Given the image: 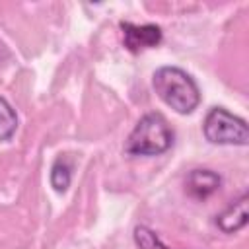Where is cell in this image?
Segmentation results:
<instances>
[{
	"label": "cell",
	"mask_w": 249,
	"mask_h": 249,
	"mask_svg": "<svg viewBox=\"0 0 249 249\" xmlns=\"http://www.w3.org/2000/svg\"><path fill=\"white\" fill-rule=\"evenodd\" d=\"M222 185V177L210 169H193L185 179V191L193 198H206Z\"/></svg>",
	"instance_id": "obj_5"
},
{
	"label": "cell",
	"mask_w": 249,
	"mask_h": 249,
	"mask_svg": "<svg viewBox=\"0 0 249 249\" xmlns=\"http://www.w3.org/2000/svg\"><path fill=\"white\" fill-rule=\"evenodd\" d=\"M121 29H123V43L130 53L156 47L161 41V29L154 23L136 25L130 21H121Z\"/></svg>",
	"instance_id": "obj_4"
},
{
	"label": "cell",
	"mask_w": 249,
	"mask_h": 249,
	"mask_svg": "<svg viewBox=\"0 0 249 249\" xmlns=\"http://www.w3.org/2000/svg\"><path fill=\"white\" fill-rule=\"evenodd\" d=\"M173 130L160 113H146L126 138L124 152L130 156H158L171 148Z\"/></svg>",
	"instance_id": "obj_2"
},
{
	"label": "cell",
	"mask_w": 249,
	"mask_h": 249,
	"mask_svg": "<svg viewBox=\"0 0 249 249\" xmlns=\"http://www.w3.org/2000/svg\"><path fill=\"white\" fill-rule=\"evenodd\" d=\"M18 130V113L6 97L0 95V140H10Z\"/></svg>",
	"instance_id": "obj_8"
},
{
	"label": "cell",
	"mask_w": 249,
	"mask_h": 249,
	"mask_svg": "<svg viewBox=\"0 0 249 249\" xmlns=\"http://www.w3.org/2000/svg\"><path fill=\"white\" fill-rule=\"evenodd\" d=\"M202 132L208 142L212 144H235V146H245L249 142V128L247 123L230 113L224 107H212L206 113Z\"/></svg>",
	"instance_id": "obj_3"
},
{
	"label": "cell",
	"mask_w": 249,
	"mask_h": 249,
	"mask_svg": "<svg viewBox=\"0 0 249 249\" xmlns=\"http://www.w3.org/2000/svg\"><path fill=\"white\" fill-rule=\"evenodd\" d=\"M247 195H241L237 200H233L224 212H220L216 216V226L224 231V233H233L241 228L247 226L249 220V212H247Z\"/></svg>",
	"instance_id": "obj_6"
},
{
	"label": "cell",
	"mask_w": 249,
	"mask_h": 249,
	"mask_svg": "<svg viewBox=\"0 0 249 249\" xmlns=\"http://www.w3.org/2000/svg\"><path fill=\"white\" fill-rule=\"evenodd\" d=\"M160 99L181 115L193 113L200 103V89L191 74L177 66H160L152 76Z\"/></svg>",
	"instance_id": "obj_1"
},
{
	"label": "cell",
	"mask_w": 249,
	"mask_h": 249,
	"mask_svg": "<svg viewBox=\"0 0 249 249\" xmlns=\"http://www.w3.org/2000/svg\"><path fill=\"white\" fill-rule=\"evenodd\" d=\"M72 179V160L68 156H58L51 167V185L56 193H64Z\"/></svg>",
	"instance_id": "obj_7"
},
{
	"label": "cell",
	"mask_w": 249,
	"mask_h": 249,
	"mask_svg": "<svg viewBox=\"0 0 249 249\" xmlns=\"http://www.w3.org/2000/svg\"><path fill=\"white\" fill-rule=\"evenodd\" d=\"M132 235H134V243L138 249H167L158 237V233L150 230L148 226H136Z\"/></svg>",
	"instance_id": "obj_9"
}]
</instances>
